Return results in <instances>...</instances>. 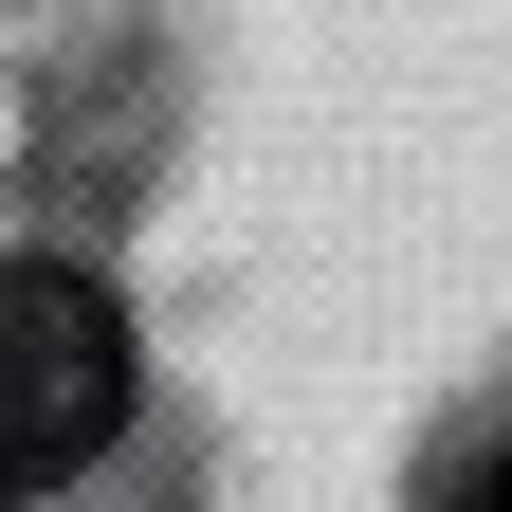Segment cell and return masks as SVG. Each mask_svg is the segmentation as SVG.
<instances>
[{
    "label": "cell",
    "mask_w": 512,
    "mask_h": 512,
    "mask_svg": "<svg viewBox=\"0 0 512 512\" xmlns=\"http://www.w3.org/2000/svg\"><path fill=\"white\" fill-rule=\"evenodd\" d=\"M128 439V311L74 256H0V494H55Z\"/></svg>",
    "instance_id": "6da1fadb"
},
{
    "label": "cell",
    "mask_w": 512,
    "mask_h": 512,
    "mask_svg": "<svg viewBox=\"0 0 512 512\" xmlns=\"http://www.w3.org/2000/svg\"><path fill=\"white\" fill-rule=\"evenodd\" d=\"M0 512H19V494H0Z\"/></svg>",
    "instance_id": "7a4b0ae2"
}]
</instances>
